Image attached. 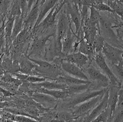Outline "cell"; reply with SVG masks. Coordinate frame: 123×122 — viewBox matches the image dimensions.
<instances>
[{
  "label": "cell",
  "instance_id": "obj_1",
  "mask_svg": "<svg viewBox=\"0 0 123 122\" xmlns=\"http://www.w3.org/2000/svg\"><path fill=\"white\" fill-rule=\"evenodd\" d=\"M108 89L107 88L91 90L89 89L78 94L64 99L61 107L65 109H72L75 106L95 97L97 95L104 94Z\"/></svg>",
  "mask_w": 123,
  "mask_h": 122
},
{
  "label": "cell",
  "instance_id": "obj_2",
  "mask_svg": "<svg viewBox=\"0 0 123 122\" xmlns=\"http://www.w3.org/2000/svg\"><path fill=\"white\" fill-rule=\"evenodd\" d=\"M83 70L89 80L91 82V89L95 88L97 90L107 88L109 86L110 82L108 78L98 67L90 64Z\"/></svg>",
  "mask_w": 123,
  "mask_h": 122
},
{
  "label": "cell",
  "instance_id": "obj_3",
  "mask_svg": "<svg viewBox=\"0 0 123 122\" xmlns=\"http://www.w3.org/2000/svg\"><path fill=\"white\" fill-rule=\"evenodd\" d=\"M94 59L97 67L108 78L110 82L109 86H122L123 83L121 82L114 75L101 52L96 53Z\"/></svg>",
  "mask_w": 123,
  "mask_h": 122
},
{
  "label": "cell",
  "instance_id": "obj_4",
  "mask_svg": "<svg viewBox=\"0 0 123 122\" xmlns=\"http://www.w3.org/2000/svg\"><path fill=\"white\" fill-rule=\"evenodd\" d=\"M101 52L109 64H118L123 61L122 48L115 46L106 41L104 44Z\"/></svg>",
  "mask_w": 123,
  "mask_h": 122
},
{
  "label": "cell",
  "instance_id": "obj_5",
  "mask_svg": "<svg viewBox=\"0 0 123 122\" xmlns=\"http://www.w3.org/2000/svg\"><path fill=\"white\" fill-rule=\"evenodd\" d=\"M105 94V93H104ZM104 94L94 97L90 100L75 106L72 109V113L75 117L84 116L88 114L95 106L97 105L102 99Z\"/></svg>",
  "mask_w": 123,
  "mask_h": 122
},
{
  "label": "cell",
  "instance_id": "obj_6",
  "mask_svg": "<svg viewBox=\"0 0 123 122\" xmlns=\"http://www.w3.org/2000/svg\"><path fill=\"white\" fill-rule=\"evenodd\" d=\"M67 1V0H62L61 1L60 0L56 6L48 13L43 20L36 28H38L42 30H44L53 26L55 22L57 15Z\"/></svg>",
  "mask_w": 123,
  "mask_h": 122
},
{
  "label": "cell",
  "instance_id": "obj_7",
  "mask_svg": "<svg viewBox=\"0 0 123 122\" xmlns=\"http://www.w3.org/2000/svg\"><path fill=\"white\" fill-rule=\"evenodd\" d=\"M61 68L64 72L69 75L81 79L89 81L83 69L70 62L63 59L61 63Z\"/></svg>",
  "mask_w": 123,
  "mask_h": 122
},
{
  "label": "cell",
  "instance_id": "obj_8",
  "mask_svg": "<svg viewBox=\"0 0 123 122\" xmlns=\"http://www.w3.org/2000/svg\"><path fill=\"white\" fill-rule=\"evenodd\" d=\"M70 22L68 16L64 13L62 12L60 15L57 26V41L62 42V40L64 39L71 30Z\"/></svg>",
  "mask_w": 123,
  "mask_h": 122
},
{
  "label": "cell",
  "instance_id": "obj_9",
  "mask_svg": "<svg viewBox=\"0 0 123 122\" xmlns=\"http://www.w3.org/2000/svg\"><path fill=\"white\" fill-rule=\"evenodd\" d=\"M33 98L39 105L47 110H50L57 106L58 100L49 94L37 92L33 95Z\"/></svg>",
  "mask_w": 123,
  "mask_h": 122
},
{
  "label": "cell",
  "instance_id": "obj_10",
  "mask_svg": "<svg viewBox=\"0 0 123 122\" xmlns=\"http://www.w3.org/2000/svg\"><path fill=\"white\" fill-rule=\"evenodd\" d=\"M108 89L99 102L90 112L83 117V122H91L107 107Z\"/></svg>",
  "mask_w": 123,
  "mask_h": 122
},
{
  "label": "cell",
  "instance_id": "obj_11",
  "mask_svg": "<svg viewBox=\"0 0 123 122\" xmlns=\"http://www.w3.org/2000/svg\"><path fill=\"white\" fill-rule=\"evenodd\" d=\"M112 28L111 22L106 17L101 15L99 25L100 33L101 32L107 39H109L111 41L112 40L113 42H115L117 44L119 39Z\"/></svg>",
  "mask_w": 123,
  "mask_h": 122
},
{
  "label": "cell",
  "instance_id": "obj_12",
  "mask_svg": "<svg viewBox=\"0 0 123 122\" xmlns=\"http://www.w3.org/2000/svg\"><path fill=\"white\" fill-rule=\"evenodd\" d=\"M63 59L76 65L83 69L84 67L86 66L90 61L89 58L87 55L79 51L68 54Z\"/></svg>",
  "mask_w": 123,
  "mask_h": 122
},
{
  "label": "cell",
  "instance_id": "obj_13",
  "mask_svg": "<svg viewBox=\"0 0 123 122\" xmlns=\"http://www.w3.org/2000/svg\"><path fill=\"white\" fill-rule=\"evenodd\" d=\"M67 12L70 16L71 20L75 25L76 34H78L82 24L81 14L80 13V10L78 6L71 3L67 2Z\"/></svg>",
  "mask_w": 123,
  "mask_h": 122
},
{
  "label": "cell",
  "instance_id": "obj_14",
  "mask_svg": "<svg viewBox=\"0 0 123 122\" xmlns=\"http://www.w3.org/2000/svg\"><path fill=\"white\" fill-rule=\"evenodd\" d=\"M122 87L110 85L108 88L107 106L110 110L111 116L116 108L118 102V91Z\"/></svg>",
  "mask_w": 123,
  "mask_h": 122
},
{
  "label": "cell",
  "instance_id": "obj_15",
  "mask_svg": "<svg viewBox=\"0 0 123 122\" xmlns=\"http://www.w3.org/2000/svg\"><path fill=\"white\" fill-rule=\"evenodd\" d=\"M53 35V34H48L43 36L36 37L34 39L31 48V54H40L45 47L46 43L50 38Z\"/></svg>",
  "mask_w": 123,
  "mask_h": 122
},
{
  "label": "cell",
  "instance_id": "obj_16",
  "mask_svg": "<svg viewBox=\"0 0 123 122\" xmlns=\"http://www.w3.org/2000/svg\"><path fill=\"white\" fill-rule=\"evenodd\" d=\"M59 0H46L45 2L40 7L39 15L35 23V27L43 20L48 13L56 6Z\"/></svg>",
  "mask_w": 123,
  "mask_h": 122
},
{
  "label": "cell",
  "instance_id": "obj_17",
  "mask_svg": "<svg viewBox=\"0 0 123 122\" xmlns=\"http://www.w3.org/2000/svg\"><path fill=\"white\" fill-rule=\"evenodd\" d=\"M56 80L60 82L66 84L68 86L85 84L91 82L90 81L84 80L78 78H75L74 77L68 75L66 73H64L63 75L59 77Z\"/></svg>",
  "mask_w": 123,
  "mask_h": 122
},
{
  "label": "cell",
  "instance_id": "obj_18",
  "mask_svg": "<svg viewBox=\"0 0 123 122\" xmlns=\"http://www.w3.org/2000/svg\"><path fill=\"white\" fill-rule=\"evenodd\" d=\"M74 39L71 34L70 30L67 36L62 39V52L65 57L74 52Z\"/></svg>",
  "mask_w": 123,
  "mask_h": 122
},
{
  "label": "cell",
  "instance_id": "obj_19",
  "mask_svg": "<svg viewBox=\"0 0 123 122\" xmlns=\"http://www.w3.org/2000/svg\"><path fill=\"white\" fill-rule=\"evenodd\" d=\"M35 86L37 88H42L47 89H65L68 88V86L65 83L60 82L56 80H45L40 83H34Z\"/></svg>",
  "mask_w": 123,
  "mask_h": 122
},
{
  "label": "cell",
  "instance_id": "obj_20",
  "mask_svg": "<svg viewBox=\"0 0 123 122\" xmlns=\"http://www.w3.org/2000/svg\"><path fill=\"white\" fill-rule=\"evenodd\" d=\"M38 89L37 92L49 94L56 100H64L70 97L67 89H47L39 88Z\"/></svg>",
  "mask_w": 123,
  "mask_h": 122
},
{
  "label": "cell",
  "instance_id": "obj_21",
  "mask_svg": "<svg viewBox=\"0 0 123 122\" xmlns=\"http://www.w3.org/2000/svg\"><path fill=\"white\" fill-rule=\"evenodd\" d=\"M79 47L78 50L79 52L87 55L90 59L95 53L93 45L87 42L83 38L79 41Z\"/></svg>",
  "mask_w": 123,
  "mask_h": 122
},
{
  "label": "cell",
  "instance_id": "obj_22",
  "mask_svg": "<svg viewBox=\"0 0 123 122\" xmlns=\"http://www.w3.org/2000/svg\"><path fill=\"white\" fill-rule=\"evenodd\" d=\"M39 6L40 5L38 4V2H37L31 8V10L25 22L26 25H31L34 23V22H36L40 12Z\"/></svg>",
  "mask_w": 123,
  "mask_h": 122
},
{
  "label": "cell",
  "instance_id": "obj_23",
  "mask_svg": "<svg viewBox=\"0 0 123 122\" xmlns=\"http://www.w3.org/2000/svg\"><path fill=\"white\" fill-rule=\"evenodd\" d=\"M123 103H118L116 108L107 122H123Z\"/></svg>",
  "mask_w": 123,
  "mask_h": 122
},
{
  "label": "cell",
  "instance_id": "obj_24",
  "mask_svg": "<svg viewBox=\"0 0 123 122\" xmlns=\"http://www.w3.org/2000/svg\"><path fill=\"white\" fill-rule=\"evenodd\" d=\"M89 8L90 10V15L88 19L90 22L94 24L97 27L100 33L99 25L101 15L99 13V11H97L93 6H90Z\"/></svg>",
  "mask_w": 123,
  "mask_h": 122
},
{
  "label": "cell",
  "instance_id": "obj_25",
  "mask_svg": "<svg viewBox=\"0 0 123 122\" xmlns=\"http://www.w3.org/2000/svg\"><path fill=\"white\" fill-rule=\"evenodd\" d=\"M123 62L122 61L119 62L118 64H112L108 63L114 75L122 83H123Z\"/></svg>",
  "mask_w": 123,
  "mask_h": 122
},
{
  "label": "cell",
  "instance_id": "obj_26",
  "mask_svg": "<svg viewBox=\"0 0 123 122\" xmlns=\"http://www.w3.org/2000/svg\"><path fill=\"white\" fill-rule=\"evenodd\" d=\"M21 67L23 72L27 74L33 72L35 67V65L32 61H31L29 58H24L21 62Z\"/></svg>",
  "mask_w": 123,
  "mask_h": 122
},
{
  "label": "cell",
  "instance_id": "obj_27",
  "mask_svg": "<svg viewBox=\"0 0 123 122\" xmlns=\"http://www.w3.org/2000/svg\"><path fill=\"white\" fill-rule=\"evenodd\" d=\"M105 41V39L102 36L101 34L98 33L96 35L92 43L94 49L96 53L101 51Z\"/></svg>",
  "mask_w": 123,
  "mask_h": 122
},
{
  "label": "cell",
  "instance_id": "obj_28",
  "mask_svg": "<svg viewBox=\"0 0 123 122\" xmlns=\"http://www.w3.org/2000/svg\"><path fill=\"white\" fill-rule=\"evenodd\" d=\"M111 116V111L107 106L100 114L96 117L91 122H107Z\"/></svg>",
  "mask_w": 123,
  "mask_h": 122
},
{
  "label": "cell",
  "instance_id": "obj_29",
  "mask_svg": "<svg viewBox=\"0 0 123 122\" xmlns=\"http://www.w3.org/2000/svg\"><path fill=\"white\" fill-rule=\"evenodd\" d=\"M14 21V27L12 33V36L13 37H16L21 32L23 22L22 17L21 15L17 16Z\"/></svg>",
  "mask_w": 123,
  "mask_h": 122
},
{
  "label": "cell",
  "instance_id": "obj_30",
  "mask_svg": "<svg viewBox=\"0 0 123 122\" xmlns=\"http://www.w3.org/2000/svg\"><path fill=\"white\" fill-rule=\"evenodd\" d=\"M94 7L97 11L102 12H107L112 13H115L113 10L108 4L104 3H96L92 6Z\"/></svg>",
  "mask_w": 123,
  "mask_h": 122
},
{
  "label": "cell",
  "instance_id": "obj_31",
  "mask_svg": "<svg viewBox=\"0 0 123 122\" xmlns=\"http://www.w3.org/2000/svg\"><path fill=\"white\" fill-rule=\"evenodd\" d=\"M46 78L43 77L38 76H31L27 78V81L33 83H42L46 80Z\"/></svg>",
  "mask_w": 123,
  "mask_h": 122
},
{
  "label": "cell",
  "instance_id": "obj_32",
  "mask_svg": "<svg viewBox=\"0 0 123 122\" xmlns=\"http://www.w3.org/2000/svg\"><path fill=\"white\" fill-rule=\"evenodd\" d=\"M14 120L18 122H40L33 118L22 115L16 116L14 117Z\"/></svg>",
  "mask_w": 123,
  "mask_h": 122
},
{
  "label": "cell",
  "instance_id": "obj_33",
  "mask_svg": "<svg viewBox=\"0 0 123 122\" xmlns=\"http://www.w3.org/2000/svg\"><path fill=\"white\" fill-rule=\"evenodd\" d=\"M14 20L13 18H11L10 20H9L8 22L7 23V25L6 26V33L9 35H10L11 34L12 29V27L13 26V24H14Z\"/></svg>",
  "mask_w": 123,
  "mask_h": 122
},
{
  "label": "cell",
  "instance_id": "obj_34",
  "mask_svg": "<svg viewBox=\"0 0 123 122\" xmlns=\"http://www.w3.org/2000/svg\"><path fill=\"white\" fill-rule=\"evenodd\" d=\"M80 1L82 6H87L89 7L96 3L95 0H80Z\"/></svg>",
  "mask_w": 123,
  "mask_h": 122
},
{
  "label": "cell",
  "instance_id": "obj_35",
  "mask_svg": "<svg viewBox=\"0 0 123 122\" xmlns=\"http://www.w3.org/2000/svg\"><path fill=\"white\" fill-rule=\"evenodd\" d=\"M37 2H38V0H27V9L29 10H30L35 5V3L36 4Z\"/></svg>",
  "mask_w": 123,
  "mask_h": 122
},
{
  "label": "cell",
  "instance_id": "obj_36",
  "mask_svg": "<svg viewBox=\"0 0 123 122\" xmlns=\"http://www.w3.org/2000/svg\"><path fill=\"white\" fill-rule=\"evenodd\" d=\"M46 1V0H41L40 3V4H39V5L41 6H42V5Z\"/></svg>",
  "mask_w": 123,
  "mask_h": 122
},
{
  "label": "cell",
  "instance_id": "obj_37",
  "mask_svg": "<svg viewBox=\"0 0 123 122\" xmlns=\"http://www.w3.org/2000/svg\"><path fill=\"white\" fill-rule=\"evenodd\" d=\"M2 118L1 116V115H0V122H2Z\"/></svg>",
  "mask_w": 123,
  "mask_h": 122
}]
</instances>
